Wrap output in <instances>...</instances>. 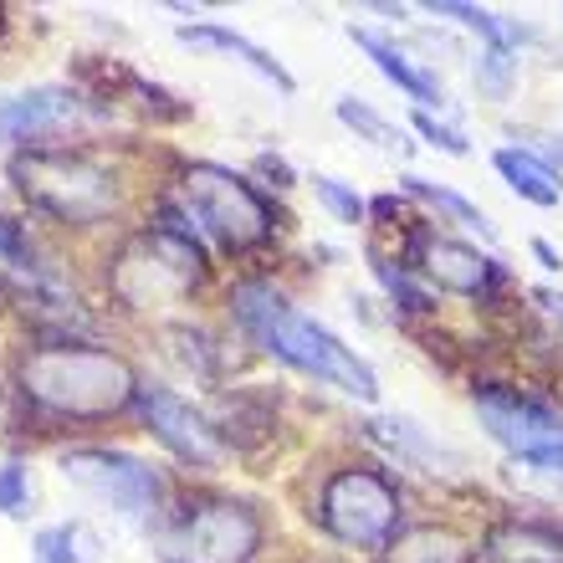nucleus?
I'll list each match as a JSON object with an SVG mask.
<instances>
[{"label": "nucleus", "instance_id": "cd10ccee", "mask_svg": "<svg viewBox=\"0 0 563 563\" xmlns=\"http://www.w3.org/2000/svg\"><path fill=\"white\" fill-rule=\"evenodd\" d=\"M0 256H5V262H15V267H26V262H31L26 236H21V231H15V221H5V216H0Z\"/></svg>", "mask_w": 563, "mask_h": 563}, {"label": "nucleus", "instance_id": "6e6552de", "mask_svg": "<svg viewBox=\"0 0 563 563\" xmlns=\"http://www.w3.org/2000/svg\"><path fill=\"white\" fill-rule=\"evenodd\" d=\"M262 543V522L246 503L210 497L195 503L169 533V563H252Z\"/></svg>", "mask_w": 563, "mask_h": 563}, {"label": "nucleus", "instance_id": "7c9ffc66", "mask_svg": "<svg viewBox=\"0 0 563 563\" xmlns=\"http://www.w3.org/2000/svg\"><path fill=\"white\" fill-rule=\"evenodd\" d=\"M559 164H563V148H559Z\"/></svg>", "mask_w": 563, "mask_h": 563}, {"label": "nucleus", "instance_id": "4468645a", "mask_svg": "<svg viewBox=\"0 0 563 563\" xmlns=\"http://www.w3.org/2000/svg\"><path fill=\"white\" fill-rule=\"evenodd\" d=\"M179 42H185V46H216V52H225V57L246 62L256 77H267L277 92H292V73H287L277 57H267V52H262L256 42H246L241 31H225V26H185V31H179Z\"/></svg>", "mask_w": 563, "mask_h": 563}, {"label": "nucleus", "instance_id": "9b49d317", "mask_svg": "<svg viewBox=\"0 0 563 563\" xmlns=\"http://www.w3.org/2000/svg\"><path fill=\"white\" fill-rule=\"evenodd\" d=\"M82 113L77 92L67 88H36L21 98H0V144H21V139H46L67 129Z\"/></svg>", "mask_w": 563, "mask_h": 563}, {"label": "nucleus", "instance_id": "39448f33", "mask_svg": "<svg viewBox=\"0 0 563 563\" xmlns=\"http://www.w3.org/2000/svg\"><path fill=\"white\" fill-rule=\"evenodd\" d=\"M179 210L206 225L225 252H252L277 225L267 200L221 164H185L179 169Z\"/></svg>", "mask_w": 563, "mask_h": 563}, {"label": "nucleus", "instance_id": "a878e982", "mask_svg": "<svg viewBox=\"0 0 563 563\" xmlns=\"http://www.w3.org/2000/svg\"><path fill=\"white\" fill-rule=\"evenodd\" d=\"M31 487H26V466H0V512H26Z\"/></svg>", "mask_w": 563, "mask_h": 563}, {"label": "nucleus", "instance_id": "393cba45", "mask_svg": "<svg viewBox=\"0 0 563 563\" xmlns=\"http://www.w3.org/2000/svg\"><path fill=\"white\" fill-rule=\"evenodd\" d=\"M374 272H379V282H385V292L400 302L405 312H430V297L420 292V287H410V277H405L400 267H385V262H374Z\"/></svg>", "mask_w": 563, "mask_h": 563}, {"label": "nucleus", "instance_id": "bb28decb", "mask_svg": "<svg viewBox=\"0 0 563 563\" xmlns=\"http://www.w3.org/2000/svg\"><path fill=\"white\" fill-rule=\"evenodd\" d=\"M416 129H420V134H426L435 148H445V154H466V139H461V134H451V129H445V123H435V119H430V113H420V119H416Z\"/></svg>", "mask_w": 563, "mask_h": 563}, {"label": "nucleus", "instance_id": "6ab92c4d", "mask_svg": "<svg viewBox=\"0 0 563 563\" xmlns=\"http://www.w3.org/2000/svg\"><path fill=\"white\" fill-rule=\"evenodd\" d=\"M426 11L430 15H451L456 26L487 36V46H518V36H522L512 21H503V15H492V11H476V5H461V0H430Z\"/></svg>", "mask_w": 563, "mask_h": 563}, {"label": "nucleus", "instance_id": "9d476101", "mask_svg": "<svg viewBox=\"0 0 563 563\" xmlns=\"http://www.w3.org/2000/svg\"><path fill=\"white\" fill-rule=\"evenodd\" d=\"M139 410H144V426L159 435L169 451H175L179 461H190V466H216V430L206 426V416L200 410H190V405L179 400V395H169V389H139Z\"/></svg>", "mask_w": 563, "mask_h": 563}, {"label": "nucleus", "instance_id": "f3484780", "mask_svg": "<svg viewBox=\"0 0 563 563\" xmlns=\"http://www.w3.org/2000/svg\"><path fill=\"white\" fill-rule=\"evenodd\" d=\"M497 175H503L522 200H533V206H559V195H563V179L553 175L538 154H528V148H497Z\"/></svg>", "mask_w": 563, "mask_h": 563}, {"label": "nucleus", "instance_id": "0eeeda50", "mask_svg": "<svg viewBox=\"0 0 563 563\" xmlns=\"http://www.w3.org/2000/svg\"><path fill=\"white\" fill-rule=\"evenodd\" d=\"M476 416H482L492 441L507 445L518 461H528L538 472L563 476V420L543 400L518 395V389H503V385H487V389H476Z\"/></svg>", "mask_w": 563, "mask_h": 563}, {"label": "nucleus", "instance_id": "f257e3e1", "mask_svg": "<svg viewBox=\"0 0 563 563\" xmlns=\"http://www.w3.org/2000/svg\"><path fill=\"white\" fill-rule=\"evenodd\" d=\"M231 312H236L241 328H246L267 354H277L282 364H292V369H302V374H318V379L339 385L343 395H354V400H374V395H379L369 364H364L349 343L333 339L323 323H312L308 312H297L277 287H267V282H241L236 292H231Z\"/></svg>", "mask_w": 563, "mask_h": 563}, {"label": "nucleus", "instance_id": "4be33fe9", "mask_svg": "<svg viewBox=\"0 0 563 563\" xmlns=\"http://www.w3.org/2000/svg\"><path fill=\"white\" fill-rule=\"evenodd\" d=\"M36 559L42 563H92V538L88 528H52L36 538Z\"/></svg>", "mask_w": 563, "mask_h": 563}, {"label": "nucleus", "instance_id": "b1692460", "mask_svg": "<svg viewBox=\"0 0 563 563\" xmlns=\"http://www.w3.org/2000/svg\"><path fill=\"white\" fill-rule=\"evenodd\" d=\"M312 190H318V200H323L328 210H333V216H339V221H364V200H358L354 190H343L339 179H328V175H312Z\"/></svg>", "mask_w": 563, "mask_h": 563}, {"label": "nucleus", "instance_id": "f8f14e48", "mask_svg": "<svg viewBox=\"0 0 563 563\" xmlns=\"http://www.w3.org/2000/svg\"><path fill=\"white\" fill-rule=\"evenodd\" d=\"M416 267L426 272L435 287L461 292V297H482L492 287V277H497V267H492L476 246H461V241H445V236L416 241Z\"/></svg>", "mask_w": 563, "mask_h": 563}, {"label": "nucleus", "instance_id": "412c9836", "mask_svg": "<svg viewBox=\"0 0 563 563\" xmlns=\"http://www.w3.org/2000/svg\"><path fill=\"white\" fill-rule=\"evenodd\" d=\"M405 190L410 195H420V200H430V206L435 210H445V216H451V221L456 225H472V231H482V236H492V221L487 216H482V210L472 206V200H461V195H451V190H441V185H426V179H405Z\"/></svg>", "mask_w": 563, "mask_h": 563}, {"label": "nucleus", "instance_id": "c756f323", "mask_svg": "<svg viewBox=\"0 0 563 563\" xmlns=\"http://www.w3.org/2000/svg\"><path fill=\"white\" fill-rule=\"evenodd\" d=\"M533 256H538V262H543V267H563V256L553 252L549 241H533Z\"/></svg>", "mask_w": 563, "mask_h": 563}, {"label": "nucleus", "instance_id": "1a4fd4ad", "mask_svg": "<svg viewBox=\"0 0 563 563\" xmlns=\"http://www.w3.org/2000/svg\"><path fill=\"white\" fill-rule=\"evenodd\" d=\"M62 476L73 487L92 492V497H108V503L129 512V518H144L148 507L159 503V476L148 472L144 461L123 456V451H67L62 456Z\"/></svg>", "mask_w": 563, "mask_h": 563}, {"label": "nucleus", "instance_id": "aec40b11", "mask_svg": "<svg viewBox=\"0 0 563 563\" xmlns=\"http://www.w3.org/2000/svg\"><path fill=\"white\" fill-rule=\"evenodd\" d=\"M374 430H379L389 445H400V451H410L416 461H426L430 472H435L441 461H456V451H445L441 441H426L420 426H410V420H374Z\"/></svg>", "mask_w": 563, "mask_h": 563}, {"label": "nucleus", "instance_id": "dca6fc26", "mask_svg": "<svg viewBox=\"0 0 563 563\" xmlns=\"http://www.w3.org/2000/svg\"><path fill=\"white\" fill-rule=\"evenodd\" d=\"M472 543L456 533V528H405L395 543L385 549V563H472Z\"/></svg>", "mask_w": 563, "mask_h": 563}, {"label": "nucleus", "instance_id": "2eb2a0df", "mask_svg": "<svg viewBox=\"0 0 563 563\" xmlns=\"http://www.w3.org/2000/svg\"><path fill=\"white\" fill-rule=\"evenodd\" d=\"M354 42L369 52L374 67H379V73H385L389 82L405 92V98H416V103H441V82H435L426 67H416V62L405 57L395 42H385V36H374V31H364V26L354 31Z\"/></svg>", "mask_w": 563, "mask_h": 563}, {"label": "nucleus", "instance_id": "a211bd4d", "mask_svg": "<svg viewBox=\"0 0 563 563\" xmlns=\"http://www.w3.org/2000/svg\"><path fill=\"white\" fill-rule=\"evenodd\" d=\"M339 119L349 123V129H354L358 139H364V144H374V148H385V154H410V139H405V129L400 123H389V119H379V113H374L369 103H354V98H343L339 103Z\"/></svg>", "mask_w": 563, "mask_h": 563}, {"label": "nucleus", "instance_id": "c85d7f7f", "mask_svg": "<svg viewBox=\"0 0 563 563\" xmlns=\"http://www.w3.org/2000/svg\"><path fill=\"white\" fill-rule=\"evenodd\" d=\"M533 302H538V308H543V312H549L553 323L563 328V292H549V287H538V292H533Z\"/></svg>", "mask_w": 563, "mask_h": 563}, {"label": "nucleus", "instance_id": "ddd939ff", "mask_svg": "<svg viewBox=\"0 0 563 563\" xmlns=\"http://www.w3.org/2000/svg\"><path fill=\"white\" fill-rule=\"evenodd\" d=\"M482 563H563V533L538 522H503L482 543Z\"/></svg>", "mask_w": 563, "mask_h": 563}, {"label": "nucleus", "instance_id": "5701e85b", "mask_svg": "<svg viewBox=\"0 0 563 563\" xmlns=\"http://www.w3.org/2000/svg\"><path fill=\"white\" fill-rule=\"evenodd\" d=\"M512 73H518V52L512 46H482V57H476V88L487 92V98H503Z\"/></svg>", "mask_w": 563, "mask_h": 563}, {"label": "nucleus", "instance_id": "423d86ee", "mask_svg": "<svg viewBox=\"0 0 563 563\" xmlns=\"http://www.w3.org/2000/svg\"><path fill=\"white\" fill-rule=\"evenodd\" d=\"M318 518L349 549L385 553L400 538V492L385 472L349 466V472L328 476L323 497H318Z\"/></svg>", "mask_w": 563, "mask_h": 563}, {"label": "nucleus", "instance_id": "f03ea898", "mask_svg": "<svg viewBox=\"0 0 563 563\" xmlns=\"http://www.w3.org/2000/svg\"><path fill=\"white\" fill-rule=\"evenodd\" d=\"M21 395L57 420H98V416H119L123 405L139 395V379L108 349L42 343V349H31L21 358Z\"/></svg>", "mask_w": 563, "mask_h": 563}, {"label": "nucleus", "instance_id": "7ed1b4c3", "mask_svg": "<svg viewBox=\"0 0 563 563\" xmlns=\"http://www.w3.org/2000/svg\"><path fill=\"white\" fill-rule=\"evenodd\" d=\"M206 277V256L195 241V225L179 206H164L159 221L129 236L108 262V287L123 308H164L195 292Z\"/></svg>", "mask_w": 563, "mask_h": 563}, {"label": "nucleus", "instance_id": "20e7f679", "mask_svg": "<svg viewBox=\"0 0 563 563\" xmlns=\"http://www.w3.org/2000/svg\"><path fill=\"white\" fill-rule=\"evenodd\" d=\"M11 179L36 210L73 225L103 221L108 210L119 206L113 169L77 154V148H26L21 159H11Z\"/></svg>", "mask_w": 563, "mask_h": 563}]
</instances>
